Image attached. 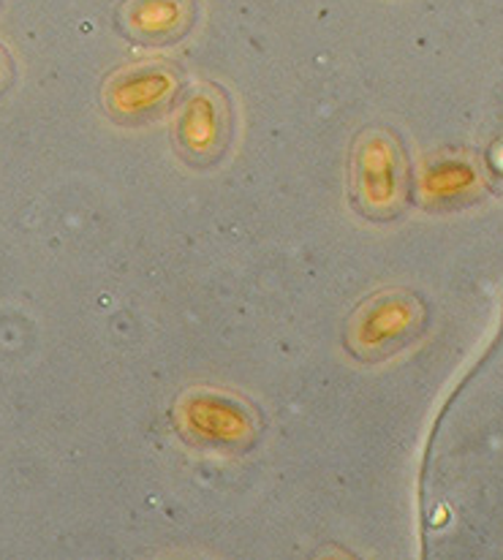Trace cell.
<instances>
[{
  "mask_svg": "<svg viewBox=\"0 0 503 560\" xmlns=\"http://www.w3.org/2000/svg\"><path fill=\"white\" fill-rule=\"evenodd\" d=\"M186 88L183 69L164 58H144L117 66L101 82V109L112 122L126 128L144 126L166 115Z\"/></svg>",
  "mask_w": 503,
  "mask_h": 560,
  "instance_id": "5b68a950",
  "label": "cell"
},
{
  "mask_svg": "<svg viewBox=\"0 0 503 560\" xmlns=\"http://www.w3.org/2000/svg\"><path fill=\"white\" fill-rule=\"evenodd\" d=\"M234 98L221 82L183 88L172 106V148L191 170H212L234 142Z\"/></svg>",
  "mask_w": 503,
  "mask_h": 560,
  "instance_id": "277c9868",
  "label": "cell"
},
{
  "mask_svg": "<svg viewBox=\"0 0 503 560\" xmlns=\"http://www.w3.org/2000/svg\"><path fill=\"white\" fill-rule=\"evenodd\" d=\"M411 166L400 137L384 126L356 131L349 150V199L365 221H395L408 205Z\"/></svg>",
  "mask_w": 503,
  "mask_h": 560,
  "instance_id": "7a4b0ae2",
  "label": "cell"
},
{
  "mask_svg": "<svg viewBox=\"0 0 503 560\" xmlns=\"http://www.w3.org/2000/svg\"><path fill=\"white\" fill-rule=\"evenodd\" d=\"M197 16V0H122L115 25L122 38L139 47H169L194 31Z\"/></svg>",
  "mask_w": 503,
  "mask_h": 560,
  "instance_id": "8992f818",
  "label": "cell"
},
{
  "mask_svg": "<svg viewBox=\"0 0 503 560\" xmlns=\"http://www.w3.org/2000/svg\"><path fill=\"white\" fill-rule=\"evenodd\" d=\"M479 186V175L473 164L463 159H441L430 164L422 177V190L430 199H460Z\"/></svg>",
  "mask_w": 503,
  "mask_h": 560,
  "instance_id": "52a82bcc",
  "label": "cell"
},
{
  "mask_svg": "<svg viewBox=\"0 0 503 560\" xmlns=\"http://www.w3.org/2000/svg\"><path fill=\"white\" fill-rule=\"evenodd\" d=\"M14 80H16L14 60H11V55L5 52V47H3V44H0V98H3V95L11 91Z\"/></svg>",
  "mask_w": 503,
  "mask_h": 560,
  "instance_id": "ba28073f",
  "label": "cell"
},
{
  "mask_svg": "<svg viewBox=\"0 0 503 560\" xmlns=\"http://www.w3.org/2000/svg\"><path fill=\"white\" fill-rule=\"evenodd\" d=\"M428 302L411 289H382L349 313L343 349L356 362H382L406 349L424 332Z\"/></svg>",
  "mask_w": 503,
  "mask_h": 560,
  "instance_id": "3957f363",
  "label": "cell"
},
{
  "mask_svg": "<svg viewBox=\"0 0 503 560\" xmlns=\"http://www.w3.org/2000/svg\"><path fill=\"white\" fill-rule=\"evenodd\" d=\"M183 444L215 455H245L265 430V417L245 395L218 386H191L172 406Z\"/></svg>",
  "mask_w": 503,
  "mask_h": 560,
  "instance_id": "6da1fadb",
  "label": "cell"
}]
</instances>
